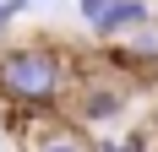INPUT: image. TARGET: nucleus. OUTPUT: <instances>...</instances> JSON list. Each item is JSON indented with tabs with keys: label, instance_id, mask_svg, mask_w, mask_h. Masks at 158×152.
Here are the masks:
<instances>
[{
	"label": "nucleus",
	"instance_id": "obj_6",
	"mask_svg": "<svg viewBox=\"0 0 158 152\" xmlns=\"http://www.w3.org/2000/svg\"><path fill=\"white\" fill-rule=\"evenodd\" d=\"M27 11V6H22V0H0V38H6V33L16 27V16Z\"/></svg>",
	"mask_w": 158,
	"mask_h": 152
},
{
	"label": "nucleus",
	"instance_id": "obj_3",
	"mask_svg": "<svg viewBox=\"0 0 158 152\" xmlns=\"http://www.w3.org/2000/svg\"><path fill=\"white\" fill-rule=\"evenodd\" d=\"M104 65L131 76V87H158V33L142 27L120 44H104Z\"/></svg>",
	"mask_w": 158,
	"mask_h": 152
},
{
	"label": "nucleus",
	"instance_id": "obj_9",
	"mask_svg": "<svg viewBox=\"0 0 158 152\" xmlns=\"http://www.w3.org/2000/svg\"><path fill=\"white\" fill-rule=\"evenodd\" d=\"M22 6H49V0H22Z\"/></svg>",
	"mask_w": 158,
	"mask_h": 152
},
{
	"label": "nucleus",
	"instance_id": "obj_8",
	"mask_svg": "<svg viewBox=\"0 0 158 152\" xmlns=\"http://www.w3.org/2000/svg\"><path fill=\"white\" fill-rule=\"evenodd\" d=\"M98 152H131V147H126L120 136H98Z\"/></svg>",
	"mask_w": 158,
	"mask_h": 152
},
{
	"label": "nucleus",
	"instance_id": "obj_5",
	"mask_svg": "<svg viewBox=\"0 0 158 152\" xmlns=\"http://www.w3.org/2000/svg\"><path fill=\"white\" fill-rule=\"evenodd\" d=\"M33 152H98V141L82 130V125L60 120V125H49V130H38L33 136Z\"/></svg>",
	"mask_w": 158,
	"mask_h": 152
},
{
	"label": "nucleus",
	"instance_id": "obj_7",
	"mask_svg": "<svg viewBox=\"0 0 158 152\" xmlns=\"http://www.w3.org/2000/svg\"><path fill=\"white\" fill-rule=\"evenodd\" d=\"M109 6H114V0H77V11H82V22H87V27H93V22L109 11Z\"/></svg>",
	"mask_w": 158,
	"mask_h": 152
},
{
	"label": "nucleus",
	"instance_id": "obj_10",
	"mask_svg": "<svg viewBox=\"0 0 158 152\" xmlns=\"http://www.w3.org/2000/svg\"><path fill=\"white\" fill-rule=\"evenodd\" d=\"M153 152H158V147H153Z\"/></svg>",
	"mask_w": 158,
	"mask_h": 152
},
{
	"label": "nucleus",
	"instance_id": "obj_1",
	"mask_svg": "<svg viewBox=\"0 0 158 152\" xmlns=\"http://www.w3.org/2000/svg\"><path fill=\"white\" fill-rule=\"evenodd\" d=\"M77 82V65L60 44H6L0 49V98L11 109H38V114H60L65 92Z\"/></svg>",
	"mask_w": 158,
	"mask_h": 152
},
{
	"label": "nucleus",
	"instance_id": "obj_2",
	"mask_svg": "<svg viewBox=\"0 0 158 152\" xmlns=\"http://www.w3.org/2000/svg\"><path fill=\"white\" fill-rule=\"evenodd\" d=\"M131 109V87L126 82H109V76H82L77 98H71V125H120Z\"/></svg>",
	"mask_w": 158,
	"mask_h": 152
},
{
	"label": "nucleus",
	"instance_id": "obj_4",
	"mask_svg": "<svg viewBox=\"0 0 158 152\" xmlns=\"http://www.w3.org/2000/svg\"><path fill=\"white\" fill-rule=\"evenodd\" d=\"M153 27V6L147 0H114L109 11L93 22V38L98 44H120V38H131V33Z\"/></svg>",
	"mask_w": 158,
	"mask_h": 152
}]
</instances>
